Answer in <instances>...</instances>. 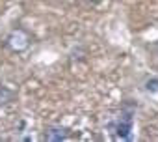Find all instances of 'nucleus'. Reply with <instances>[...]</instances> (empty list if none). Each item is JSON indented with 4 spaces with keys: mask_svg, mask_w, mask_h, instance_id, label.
<instances>
[{
    "mask_svg": "<svg viewBox=\"0 0 158 142\" xmlns=\"http://www.w3.org/2000/svg\"><path fill=\"white\" fill-rule=\"evenodd\" d=\"M30 34L24 28H13L8 36H6V47L11 52H24L30 47Z\"/></svg>",
    "mask_w": 158,
    "mask_h": 142,
    "instance_id": "obj_1",
    "label": "nucleus"
},
{
    "mask_svg": "<svg viewBox=\"0 0 158 142\" xmlns=\"http://www.w3.org/2000/svg\"><path fill=\"white\" fill-rule=\"evenodd\" d=\"M114 127V135L115 138H121V140H130L132 138V116L130 114H121V118L117 120Z\"/></svg>",
    "mask_w": 158,
    "mask_h": 142,
    "instance_id": "obj_2",
    "label": "nucleus"
},
{
    "mask_svg": "<svg viewBox=\"0 0 158 142\" xmlns=\"http://www.w3.org/2000/svg\"><path fill=\"white\" fill-rule=\"evenodd\" d=\"M45 138L48 142H61V140H67L69 138V131L61 125H50L45 133Z\"/></svg>",
    "mask_w": 158,
    "mask_h": 142,
    "instance_id": "obj_3",
    "label": "nucleus"
},
{
    "mask_svg": "<svg viewBox=\"0 0 158 142\" xmlns=\"http://www.w3.org/2000/svg\"><path fill=\"white\" fill-rule=\"evenodd\" d=\"M145 90H147V92H158V79H156V77L149 79V81L145 82Z\"/></svg>",
    "mask_w": 158,
    "mask_h": 142,
    "instance_id": "obj_4",
    "label": "nucleus"
},
{
    "mask_svg": "<svg viewBox=\"0 0 158 142\" xmlns=\"http://www.w3.org/2000/svg\"><path fill=\"white\" fill-rule=\"evenodd\" d=\"M151 49H152V51L158 54V41H156V43H152V45H151Z\"/></svg>",
    "mask_w": 158,
    "mask_h": 142,
    "instance_id": "obj_5",
    "label": "nucleus"
},
{
    "mask_svg": "<svg viewBox=\"0 0 158 142\" xmlns=\"http://www.w3.org/2000/svg\"><path fill=\"white\" fill-rule=\"evenodd\" d=\"M86 2H91V4H97V2H101V0H86Z\"/></svg>",
    "mask_w": 158,
    "mask_h": 142,
    "instance_id": "obj_6",
    "label": "nucleus"
}]
</instances>
